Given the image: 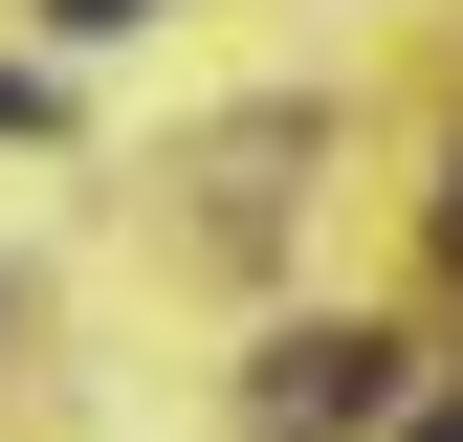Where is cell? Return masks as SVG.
<instances>
[{"instance_id":"6da1fadb","label":"cell","mask_w":463,"mask_h":442,"mask_svg":"<svg viewBox=\"0 0 463 442\" xmlns=\"http://www.w3.org/2000/svg\"><path fill=\"white\" fill-rule=\"evenodd\" d=\"M243 420H265V442H354V420H397V332H287V354L243 376Z\"/></svg>"},{"instance_id":"7a4b0ae2","label":"cell","mask_w":463,"mask_h":442,"mask_svg":"<svg viewBox=\"0 0 463 442\" xmlns=\"http://www.w3.org/2000/svg\"><path fill=\"white\" fill-rule=\"evenodd\" d=\"M67 23H89V44H110V23H155V0H67Z\"/></svg>"},{"instance_id":"277c9868","label":"cell","mask_w":463,"mask_h":442,"mask_svg":"<svg viewBox=\"0 0 463 442\" xmlns=\"http://www.w3.org/2000/svg\"><path fill=\"white\" fill-rule=\"evenodd\" d=\"M420 442H463V399H441V420H420Z\"/></svg>"},{"instance_id":"3957f363","label":"cell","mask_w":463,"mask_h":442,"mask_svg":"<svg viewBox=\"0 0 463 442\" xmlns=\"http://www.w3.org/2000/svg\"><path fill=\"white\" fill-rule=\"evenodd\" d=\"M441 244H463V178H441Z\"/></svg>"}]
</instances>
